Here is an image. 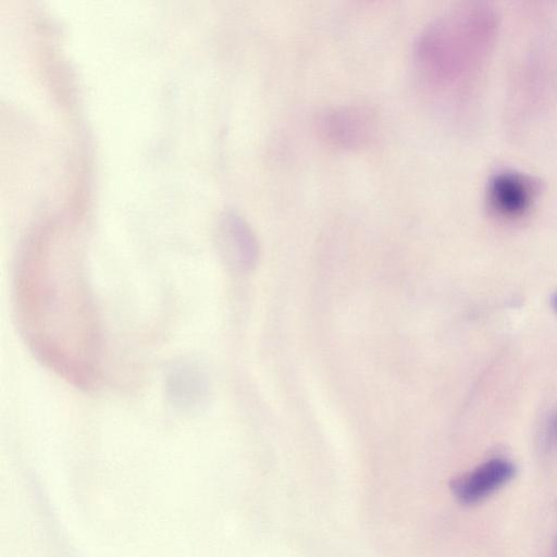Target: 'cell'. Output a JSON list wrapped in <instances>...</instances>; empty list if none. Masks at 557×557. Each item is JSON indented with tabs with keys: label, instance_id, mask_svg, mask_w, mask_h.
<instances>
[{
	"label": "cell",
	"instance_id": "cell-1",
	"mask_svg": "<svg viewBox=\"0 0 557 557\" xmlns=\"http://www.w3.org/2000/svg\"><path fill=\"white\" fill-rule=\"evenodd\" d=\"M18 332L35 357L69 383L99 380L101 339L86 270L75 256L24 253L14 274Z\"/></svg>",
	"mask_w": 557,
	"mask_h": 557
},
{
	"label": "cell",
	"instance_id": "cell-2",
	"mask_svg": "<svg viewBox=\"0 0 557 557\" xmlns=\"http://www.w3.org/2000/svg\"><path fill=\"white\" fill-rule=\"evenodd\" d=\"M499 15L488 2L454 5L431 21L414 44V58L433 84L455 86L475 78L494 47Z\"/></svg>",
	"mask_w": 557,
	"mask_h": 557
},
{
	"label": "cell",
	"instance_id": "cell-3",
	"mask_svg": "<svg viewBox=\"0 0 557 557\" xmlns=\"http://www.w3.org/2000/svg\"><path fill=\"white\" fill-rule=\"evenodd\" d=\"M319 137L326 144L342 149H359L376 135V112L361 104L325 108L314 121Z\"/></svg>",
	"mask_w": 557,
	"mask_h": 557
},
{
	"label": "cell",
	"instance_id": "cell-4",
	"mask_svg": "<svg viewBox=\"0 0 557 557\" xmlns=\"http://www.w3.org/2000/svg\"><path fill=\"white\" fill-rule=\"evenodd\" d=\"M541 191L542 183L536 177L518 170H499L487 181L485 205L498 219L518 220L530 212Z\"/></svg>",
	"mask_w": 557,
	"mask_h": 557
},
{
	"label": "cell",
	"instance_id": "cell-5",
	"mask_svg": "<svg viewBox=\"0 0 557 557\" xmlns=\"http://www.w3.org/2000/svg\"><path fill=\"white\" fill-rule=\"evenodd\" d=\"M515 474L513 465L494 458L476 467L453 485L456 497L463 504H474L506 484Z\"/></svg>",
	"mask_w": 557,
	"mask_h": 557
},
{
	"label": "cell",
	"instance_id": "cell-6",
	"mask_svg": "<svg viewBox=\"0 0 557 557\" xmlns=\"http://www.w3.org/2000/svg\"><path fill=\"white\" fill-rule=\"evenodd\" d=\"M219 246L224 258L242 269L250 268L257 257L256 238L247 222L237 213L228 212L222 219Z\"/></svg>",
	"mask_w": 557,
	"mask_h": 557
},
{
	"label": "cell",
	"instance_id": "cell-7",
	"mask_svg": "<svg viewBox=\"0 0 557 557\" xmlns=\"http://www.w3.org/2000/svg\"><path fill=\"white\" fill-rule=\"evenodd\" d=\"M548 434L550 438L557 444V411L550 416L548 422Z\"/></svg>",
	"mask_w": 557,
	"mask_h": 557
},
{
	"label": "cell",
	"instance_id": "cell-8",
	"mask_svg": "<svg viewBox=\"0 0 557 557\" xmlns=\"http://www.w3.org/2000/svg\"><path fill=\"white\" fill-rule=\"evenodd\" d=\"M552 306L554 310L557 312V293L552 297Z\"/></svg>",
	"mask_w": 557,
	"mask_h": 557
}]
</instances>
